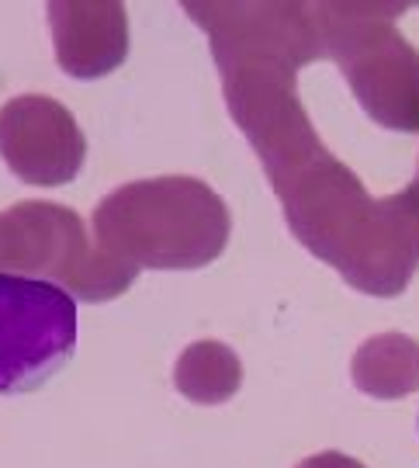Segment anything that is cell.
I'll return each instance as SVG.
<instances>
[{"label": "cell", "instance_id": "6da1fadb", "mask_svg": "<svg viewBox=\"0 0 419 468\" xmlns=\"http://www.w3.org/2000/svg\"><path fill=\"white\" fill-rule=\"evenodd\" d=\"M77 299L63 284L0 271V396L32 392L77 347Z\"/></svg>", "mask_w": 419, "mask_h": 468}]
</instances>
